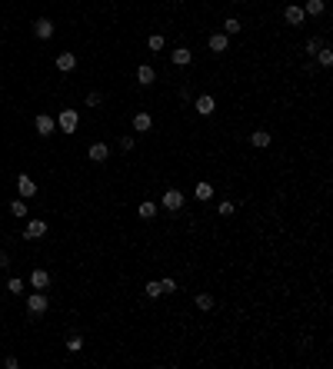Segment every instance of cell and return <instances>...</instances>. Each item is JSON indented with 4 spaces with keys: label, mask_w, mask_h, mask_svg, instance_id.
Returning <instances> with one entry per match:
<instances>
[{
    "label": "cell",
    "mask_w": 333,
    "mask_h": 369,
    "mask_svg": "<svg viewBox=\"0 0 333 369\" xmlns=\"http://www.w3.org/2000/svg\"><path fill=\"white\" fill-rule=\"evenodd\" d=\"M164 210L167 213H183V207H187V196H183V190H177V187H167L164 190Z\"/></svg>",
    "instance_id": "6da1fadb"
},
{
    "label": "cell",
    "mask_w": 333,
    "mask_h": 369,
    "mask_svg": "<svg viewBox=\"0 0 333 369\" xmlns=\"http://www.w3.org/2000/svg\"><path fill=\"white\" fill-rule=\"evenodd\" d=\"M47 306H50V296H47V289H33V293L27 296V313H30V316L47 313Z\"/></svg>",
    "instance_id": "7a4b0ae2"
},
{
    "label": "cell",
    "mask_w": 333,
    "mask_h": 369,
    "mask_svg": "<svg viewBox=\"0 0 333 369\" xmlns=\"http://www.w3.org/2000/svg\"><path fill=\"white\" fill-rule=\"evenodd\" d=\"M57 126H60L63 133H77V126H80V113H77L74 106H63V110L57 113Z\"/></svg>",
    "instance_id": "3957f363"
},
{
    "label": "cell",
    "mask_w": 333,
    "mask_h": 369,
    "mask_svg": "<svg viewBox=\"0 0 333 369\" xmlns=\"http://www.w3.org/2000/svg\"><path fill=\"white\" fill-rule=\"evenodd\" d=\"M194 110L200 113V117H214L217 113V100L210 94H200V97H194Z\"/></svg>",
    "instance_id": "277c9868"
},
{
    "label": "cell",
    "mask_w": 333,
    "mask_h": 369,
    "mask_svg": "<svg viewBox=\"0 0 333 369\" xmlns=\"http://www.w3.org/2000/svg\"><path fill=\"white\" fill-rule=\"evenodd\" d=\"M283 20H287L290 27H303V20H307V13H303V7H296V4H287V7H283Z\"/></svg>",
    "instance_id": "5b68a950"
},
{
    "label": "cell",
    "mask_w": 333,
    "mask_h": 369,
    "mask_svg": "<svg viewBox=\"0 0 333 369\" xmlns=\"http://www.w3.org/2000/svg\"><path fill=\"white\" fill-rule=\"evenodd\" d=\"M33 126H37L40 137H50V133L57 130V120L50 117V113H37V120H33Z\"/></svg>",
    "instance_id": "8992f818"
},
{
    "label": "cell",
    "mask_w": 333,
    "mask_h": 369,
    "mask_svg": "<svg viewBox=\"0 0 333 369\" xmlns=\"http://www.w3.org/2000/svg\"><path fill=\"white\" fill-rule=\"evenodd\" d=\"M207 47H210L214 53H226V47H230V37H226L223 30H217V33H210V37H207Z\"/></svg>",
    "instance_id": "52a82bcc"
},
{
    "label": "cell",
    "mask_w": 333,
    "mask_h": 369,
    "mask_svg": "<svg viewBox=\"0 0 333 369\" xmlns=\"http://www.w3.org/2000/svg\"><path fill=\"white\" fill-rule=\"evenodd\" d=\"M130 126L137 133H147V130H153V117L147 110H140V113H133V120H130Z\"/></svg>",
    "instance_id": "ba28073f"
},
{
    "label": "cell",
    "mask_w": 333,
    "mask_h": 369,
    "mask_svg": "<svg viewBox=\"0 0 333 369\" xmlns=\"http://www.w3.org/2000/svg\"><path fill=\"white\" fill-rule=\"evenodd\" d=\"M57 70H60V73H74L77 70V53H70V50L57 53Z\"/></svg>",
    "instance_id": "9c48e42d"
},
{
    "label": "cell",
    "mask_w": 333,
    "mask_h": 369,
    "mask_svg": "<svg viewBox=\"0 0 333 369\" xmlns=\"http://www.w3.org/2000/svg\"><path fill=\"white\" fill-rule=\"evenodd\" d=\"M40 236H47V219H30L24 230V239H40Z\"/></svg>",
    "instance_id": "30bf717a"
},
{
    "label": "cell",
    "mask_w": 333,
    "mask_h": 369,
    "mask_svg": "<svg viewBox=\"0 0 333 369\" xmlns=\"http://www.w3.org/2000/svg\"><path fill=\"white\" fill-rule=\"evenodd\" d=\"M153 80H157V70H153L150 63H140L137 67V83L140 87H153Z\"/></svg>",
    "instance_id": "8fae6325"
},
{
    "label": "cell",
    "mask_w": 333,
    "mask_h": 369,
    "mask_svg": "<svg viewBox=\"0 0 333 369\" xmlns=\"http://www.w3.org/2000/svg\"><path fill=\"white\" fill-rule=\"evenodd\" d=\"M17 190H20V196H24V200H30V196H37V183H33V180H30L27 173H20V176H17Z\"/></svg>",
    "instance_id": "7c38bea8"
},
{
    "label": "cell",
    "mask_w": 333,
    "mask_h": 369,
    "mask_svg": "<svg viewBox=\"0 0 333 369\" xmlns=\"http://www.w3.org/2000/svg\"><path fill=\"white\" fill-rule=\"evenodd\" d=\"M190 60H194V50H190V47H177V50L170 53V63H173V67H190Z\"/></svg>",
    "instance_id": "4fadbf2b"
},
{
    "label": "cell",
    "mask_w": 333,
    "mask_h": 369,
    "mask_svg": "<svg viewBox=\"0 0 333 369\" xmlns=\"http://www.w3.org/2000/svg\"><path fill=\"white\" fill-rule=\"evenodd\" d=\"M87 157L94 160V163H107V160H110V146H107V143H90Z\"/></svg>",
    "instance_id": "5bb4252c"
},
{
    "label": "cell",
    "mask_w": 333,
    "mask_h": 369,
    "mask_svg": "<svg viewBox=\"0 0 333 369\" xmlns=\"http://www.w3.org/2000/svg\"><path fill=\"white\" fill-rule=\"evenodd\" d=\"M30 286H33V289H47V286H50V273H47L44 266H37V269L30 273Z\"/></svg>",
    "instance_id": "9a60e30c"
},
{
    "label": "cell",
    "mask_w": 333,
    "mask_h": 369,
    "mask_svg": "<svg viewBox=\"0 0 333 369\" xmlns=\"http://www.w3.org/2000/svg\"><path fill=\"white\" fill-rule=\"evenodd\" d=\"M270 143H273V133H267V130H253L250 133V146H257V150H267Z\"/></svg>",
    "instance_id": "2e32d148"
},
{
    "label": "cell",
    "mask_w": 333,
    "mask_h": 369,
    "mask_svg": "<svg viewBox=\"0 0 333 369\" xmlns=\"http://www.w3.org/2000/svg\"><path fill=\"white\" fill-rule=\"evenodd\" d=\"M214 193H217V187H214V183H207V180H200V183L194 187V196H197L200 203H207V200H210Z\"/></svg>",
    "instance_id": "e0dca14e"
},
{
    "label": "cell",
    "mask_w": 333,
    "mask_h": 369,
    "mask_svg": "<svg viewBox=\"0 0 333 369\" xmlns=\"http://www.w3.org/2000/svg\"><path fill=\"white\" fill-rule=\"evenodd\" d=\"M33 33H37L40 40H50L54 37V20H47V17H40L37 24H33Z\"/></svg>",
    "instance_id": "ac0fdd59"
},
{
    "label": "cell",
    "mask_w": 333,
    "mask_h": 369,
    "mask_svg": "<svg viewBox=\"0 0 333 369\" xmlns=\"http://www.w3.org/2000/svg\"><path fill=\"white\" fill-rule=\"evenodd\" d=\"M323 10H327V0H307V4H303V13H307V17H323Z\"/></svg>",
    "instance_id": "d6986e66"
},
{
    "label": "cell",
    "mask_w": 333,
    "mask_h": 369,
    "mask_svg": "<svg viewBox=\"0 0 333 369\" xmlns=\"http://www.w3.org/2000/svg\"><path fill=\"white\" fill-rule=\"evenodd\" d=\"M214 303H217L214 293H197V296H194V306L203 309V313H210V309H214Z\"/></svg>",
    "instance_id": "ffe728a7"
},
{
    "label": "cell",
    "mask_w": 333,
    "mask_h": 369,
    "mask_svg": "<svg viewBox=\"0 0 333 369\" xmlns=\"http://www.w3.org/2000/svg\"><path fill=\"white\" fill-rule=\"evenodd\" d=\"M137 216H140V219H153V216H157V203H153V200H144V203L137 207Z\"/></svg>",
    "instance_id": "44dd1931"
},
{
    "label": "cell",
    "mask_w": 333,
    "mask_h": 369,
    "mask_svg": "<svg viewBox=\"0 0 333 369\" xmlns=\"http://www.w3.org/2000/svg\"><path fill=\"white\" fill-rule=\"evenodd\" d=\"M164 47H167V37H164V33H150V37H147V50L160 53Z\"/></svg>",
    "instance_id": "7402d4cb"
},
{
    "label": "cell",
    "mask_w": 333,
    "mask_h": 369,
    "mask_svg": "<svg viewBox=\"0 0 333 369\" xmlns=\"http://www.w3.org/2000/svg\"><path fill=\"white\" fill-rule=\"evenodd\" d=\"M313 57H317V63H320V67H333V47H320Z\"/></svg>",
    "instance_id": "603a6c76"
},
{
    "label": "cell",
    "mask_w": 333,
    "mask_h": 369,
    "mask_svg": "<svg viewBox=\"0 0 333 369\" xmlns=\"http://www.w3.org/2000/svg\"><path fill=\"white\" fill-rule=\"evenodd\" d=\"M240 30H243V24H240L237 17H226V20H223V33H226V37H237Z\"/></svg>",
    "instance_id": "cb8c5ba5"
},
{
    "label": "cell",
    "mask_w": 333,
    "mask_h": 369,
    "mask_svg": "<svg viewBox=\"0 0 333 369\" xmlns=\"http://www.w3.org/2000/svg\"><path fill=\"white\" fill-rule=\"evenodd\" d=\"M320 47H327V40H323V37H310L307 44H303V50H307V57H313Z\"/></svg>",
    "instance_id": "d4e9b609"
},
{
    "label": "cell",
    "mask_w": 333,
    "mask_h": 369,
    "mask_svg": "<svg viewBox=\"0 0 333 369\" xmlns=\"http://www.w3.org/2000/svg\"><path fill=\"white\" fill-rule=\"evenodd\" d=\"M10 213H13V216H17V219H24L27 213H30V210H27V203H24V196H20V200H13V203H10Z\"/></svg>",
    "instance_id": "484cf974"
},
{
    "label": "cell",
    "mask_w": 333,
    "mask_h": 369,
    "mask_svg": "<svg viewBox=\"0 0 333 369\" xmlns=\"http://www.w3.org/2000/svg\"><path fill=\"white\" fill-rule=\"evenodd\" d=\"M144 293L150 296V300H160V296H164V293H160V280H150V283L144 286Z\"/></svg>",
    "instance_id": "4316f807"
},
{
    "label": "cell",
    "mask_w": 333,
    "mask_h": 369,
    "mask_svg": "<svg viewBox=\"0 0 333 369\" xmlns=\"http://www.w3.org/2000/svg\"><path fill=\"white\" fill-rule=\"evenodd\" d=\"M177 289H180V286H177V280H170V276H164V280H160V293H164V296L177 293Z\"/></svg>",
    "instance_id": "83f0119b"
},
{
    "label": "cell",
    "mask_w": 333,
    "mask_h": 369,
    "mask_svg": "<svg viewBox=\"0 0 333 369\" xmlns=\"http://www.w3.org/2000/svg\"><path fill=\"white\" fill-rule=\"evenodd\" d=\"M117 146H120V150H124V153H130L133 146H137V140H133V137H127V133H124V137L117 140Z\"/></svg>",
    "instance_id": "f1b7e54d"
},
{
    "label": "cell",
    "mask_w": 333,
    "mask_h": 369,
    "mask_svg": "<svg viewBox=\"0 0 333 369\" xmlns=\"http://www.w3.org/2000/svg\"><path fill=\"white\" fill-rule=\"evenodd\" d=\"M67 349H70V353H80V349H83V336H70V339H67Z\"/></svg>",
    "instance_id": "f546056e"
},
{
    "label": "cell",
    "mask_w": 333,
    "mask_h": 369,
    "mask_svg": "<svg viewBox=\"0 0 333 369\" xmlns=\"http://www.w3.org/2000/svg\"><path fill=\"white\" fill-rule=\"evenodd\" d=\"M7 289H10V293H17V296H20V293H24V280H17V276H13V280L7 283Z\"/></svg>",
    "instance_id": "4dcf8cb0"
},
{
    "label": "cell",
    "mask_w": 333,
    "mask_h": 369,
    "mask_svg": "<svg viewBox=\"0 0 333 369\" xmlns=\"http://www.w3.org/2000/svg\"><path fill=\"white\" fill-rule=\"evenodd\" d=\"M177 97H180V103H194V94H190V87H180V90H177Z\"/></svg>",
    "instance_id": "1f68e13d"
},
{
    "label": "cell",
    "mask_w": 333,
    "mask_h": 369,
    "mask_svg": "<svg viewBox=\"0 0 333 369\" xmlns=\"http://www.w3.org/2000/svg\"><path fill=\"white\" fill-rule=\"evenodd\" d=\"M100 103H103V97L97 94V90H90L87 94V106H100Z\"/></svg>",
    "instance_id": "d6a6232c"
},
{
    "label": "cell",
    "mask_w": 333,
    "mask_h": 369,
    "mask_svg": "<svg viewBox=\"0 0 333 369\" xmlns=\"http://www.w3.org/2000/svg\"><path fill=\"white\" fill-rule=\"evenodd\" d=\"M217 213H220V216H233V203H230V200H223L220 207H217Z\"/></svg>",
    "instance_id": "836d02e7"
},
{
    "label": "cell",
    "mask_w": 333,
    "mask_h": 369,
    "mask_svg": "<svg viewBox=\"0 0 333 369\" xmlns=\"http://www.w3.org/2000/svg\"><path fill=\"white\" fill-rule=\"evenodd\" d=\"M4 366H7V369H17V366H20V359H17V356H7V359H4Z\"/></svg>",
    "instance_id": "e575fe53"
},
{
    "label": "cell",
    "mask_w": 333,
    "mask_h": 369,
    "mask_svg": "<svg viewBox=\"0 0 333 369\" xmlns=\"http://www.w3.org/2000/svg\"><path fill=\"white\" fill-rule=\"evenodd\" d=\"M10 266V256H7V253H0V269H7Z\"/></svg>",
    "instance_id": "d590c367"
}]
</instances>
